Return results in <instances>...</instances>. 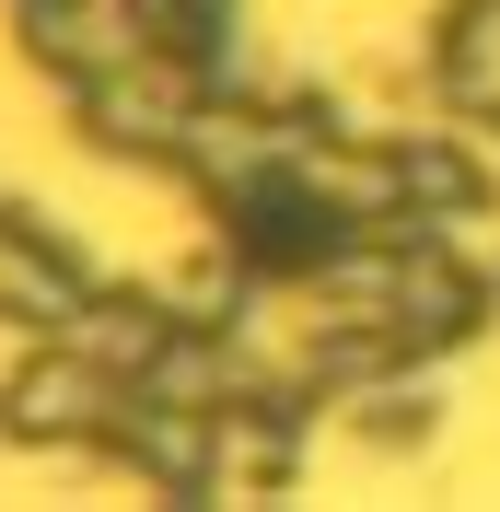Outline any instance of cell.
I'll list each match as a JSON object with an SVG mask.
<instances>
[{
	"mask_svg": "<svg viewBox=\"0 0 500 512\" xmlns=\"http://www.w3.org/2000/svg\"><path fill=\"white\" fill-rule=\"evenodd\" d=\"M82 256L59 245L47 222H24V210H0V315H35V326H59L70 303H82Z\"/></svg>",
	"mask_w": 500,
	"mask_h": 512,
	"instance_id": "obj_2",
	"label": "cell"
},
{
	"mask_svg": "<svg viewBox=\"0 0 500 512\" xmlns=\"http://www.w3.org/2000/svg\"><path fill=\"white\" fill-rule=\"evenodd\" d=\"M117 408H128V373H105L70 338H47L24 373L0 384V443H105Z\"/></svg>",
	"mask_w": 500,
	"mask_h": 512,
	"instance_id": "obj_1",
	"label": "cell"
},
{
	"mask_svg": "<svg viewBox=\"0 0 500 512\" xmlns=\"http://www.w3.org/2000/svg\"><path fill=\"white\" fill-rule=\"evenodd\" d=\"M59 338H70L82 361H105V373L140 384V373L163 361V338H175V315H163L152 291H82V303L59 315Z\"/></svg>",
	"mask_w": 500,
	"mask_h": 512,
	"instance_id": "obj_3",
	"label": "cell"
}]
</instances>
